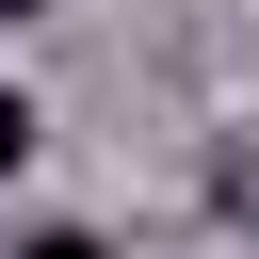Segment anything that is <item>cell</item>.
Wrapping results in <instances>:
<instances>
[{
	"mask_svg": "<svg viewBox=\"0 0 259 259\" xmlns=\"http://www.w3.org/2000/svg\"><path fill=\"white\" fill-rule=\"evenodd\" d=\"M0 16H32V0H0Z\"/></svg>",
	"mask_w": 259,
	"mask_h": 259,
	"instance_id": "obj_3",
	"label": "cell"
},
{
	"mask_svg": "<svg viewBox=\"0 0 259 259\" xmlns=\"http://www.w3.org/2000/svg\"><path fill=\"white\" fill-rule=\"evenodd\" d=\"M16 259H113V243H81V227H32V243H16Z\"/></svg>",
	"mask_w": 259,
	"mask_h": 259,
	"instance_id": "obj_2",
	"label": "cell"
},
{
	"mask_svg": "<svg viewBox=\"0 0 259 259\" xmlns=\"http://www.w3.org/2000/svg\"><path fill=\"white\" fill-rule=\"evenodd\" d=\"M16 162H32V97L0 81V178H16Z\"/></svg>",
	"mask_w": 259,
	"mask_h": 259,
	"instance_id": "obj_1",
	"label": "cell"
}]
</instances>
